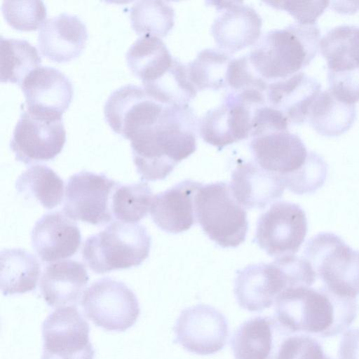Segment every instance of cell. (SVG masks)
Segmentation results:
<instances>
[{
  "instance_id": "1",
  "label": "cell",
  "mask_w": 359,
  "mask_h": 359,
  "mask_svg": "<svg viewBox=\"0 0 359 359\" xmlns=\"http://www.w3.org/2000/svg\"><path fill=\"white\" fill-rule=\"evenodd\" d=\"M196 118L187 106L166 105L158 121L130 139L133 162L142 181L164 180L196 149Z\"/></svg>"
},
{
  "instance_id": "2",
  "label": "cell",
  "mask_w": 359,
  "mask_h": 359,
  "mask_svg": "<svg viewBox=\"0 0 359 359\" xmlns=\"http://www.w3.org/2000/svg\"><path fill=\"white\" fill-rule=\"evenodd\" d=\"M356 316L355 298L338 295L324 286L288 288L275 300V317L292 333L334 337L344 332Z\"/></svg>"
},
{
  "instance_id": "3",
  "label": "cell",
  "mask_w": 359,
  "mask_h": 359,
  "mask_svg": "<svg viewBox=\"0 0 359 359\" xmlns=\"http://www.w3.org/2000/svg\"><path fill=\"white\" fill-rule=\"evenodd\" d=\"M320 41V32L316 24L297 22L266 33L248 57L262 79L280 81L309 65L319 50Z\"/></svg>"
},
{
  "instance_id": "4",
  "label": "cell",
  "mask_w": 359,
  "mask_h": 359,
  "mask_svg": "<svg viewBox=\"0 0 359 359\" xmlns=\"http://www.w3.org/2000/svg\"><path fill=\"white\" fill-rule=\"evenodd\" d=\"M151 238L140 224L114 222L102 231L88 237L81 254L95 273L140 266L148 257Z\"/></svg>"
},
{
  "instance_id": "5",
  "label": "cell",
  "mask_w": 359,
  "mask_h": 359,
  "mask_svg": "<svg viewBox=\"0 0 359 359\" xmlns=\"http://www.w3.org/2000/svg\"><path fill=\"white\" fill-rule=\"evenodd\" d=\"M196 217L208 237L222 248H236L245 240L248 222L245 208L224 182L202 186L195 199Z\"/></svg>"
},
{
  "instance_id": "6",
  "label": "cell",
  "mask_w": 359,
  "mask_h": 359,
  "mask_svg": "<svg viewBox=\"0 0 359 359\" xmlns=\"http://www.w3.org/2000/svg\"><path fill=\"white\" fill-rule=\"evenodd\" d=\"M304 254L327 289L346 297L359 294V251L339 236L319 233L306 242Z\"/></svg>"
},
{
  "instance_id": "7",
  "label": "cell",
  "mask_w": 359,
  "mask_h": 359,
  "mask_svg": "<svg viewBox=\"0 0 359 359\" xmlns=\"http://www.w3.org/2000/svg\"><path fill=\"white\" fill-rule=\"evenodd\" d=\"M81 306L88 318L107 331H126L136 323L140 312L133 290L109 278L100 279L86 290Z\"/></svg>"
},
{
  "instance_id": "8",
  "label": "cell",
  "mask_w": 359,
  "mask_h": 359,
  "mask_svg": "<svg viewBox=\"0 0 359 359\" xmlns=\"http://www.w3.org/2000/svg\"><path fill=\"white\" fill-rule=\"evenodd\" d=\"M120 184L103 173L81 171L66 185L63 212L73 220L93 225L111 222L112 196Z\"/></svg>"
},
{
  "instance_id": "9",
  "label": "cell",
  "mask_w": 359,
  "mask_h": 359,
  "mask_svg": "<svg viewBox=\"0 0 359 359\" xmlns=\"http://www.w3.org/2000/svg\"><path fill=\"white\" fill-rule=\"evenodd\" d=\"M307 231L304 210L296 203L278 201L259 216L255 241L271 257L290 256L299 251Z\"/></svg>"
},
{
  "instance_id": "10",
  "label": "cell",
  "mask_w": 359,
  "mask_h": 359,
  "mask_svg": "<svg viewBox=\"0 0 359 359\" xmlns=\"http://www.w3.org/2000/svg\"><path fill=\"white\" fill-rule=\"evenodd\" d=\"M90 327L74 306L59 307L44 320L41 327V359H93Z\"/></svg>"
},
{
  "instance_id": "11",
  "label": "cell",
  "mask_w": 359,
  "mask_h": 359,
  "mask_svg": "<svg viewBox=\"0 0 359 359\" xmlns=\"http://www.w3.org/2000/svg\"><path fill=\"white\" fill-rule=\"evenodd\" d=\"M65 142L62 118L43 117L23 109L14 128L10 148L16 160L29 165L54 159Z\"/></svg>"
},
{
  "instance_id": "12",
  "label": "cell",
  "mask_w": 359,
  "mask_h": 359,
  "mask_svg": "<svg viewBox=\"0 0 359 359\" xmlns=\"http://www.w3.org/2000/svg\"><path fill=\"white\" fill-rule=\"evenodd\" d=\"M175 342L189 352L208 355L221 351L227 342L226 317L215 308L196 304L184 309L173 327Z\"/></svg>"
},
{
  "instance_id": "13",
  "label": "cell",
  "mask_w": 359,
  "mask_h": 359,
  "mask_svg": "<svg viewBox=\"0 0 359 359\" xmlns=\"http://www.w3.org/2000/svg\"><path fill=\"white\" fill-rule=\"evenodd\" d=\"M293 287L290 271L276 258L269 264H250L237 271L233 291L242 309L258 312L269 308L283 291Z\"/></svg>"
},
{
  "instance_id": "14",
  "label": "cell",
  "mask_w": 359,
  "mask_h": 359,
  "mask_svg": "<svg viewBox=\"0 0 359 359\" xmlns=\"http://www.w3.org/2000/svg\"><path fill=\"white\" fill-rule=\"evenodd\" d=\"M165 105L149 96L142 87L127 84L110 94L104 114L111 129L130 140L156 123Z\"/></svg>"
},
{
  "instance_id": "15",
  "label": "cell",
  "mask_w": 359,
  "mask_h": 359,
  "mask_svg": "<svg viewBox=\"0 0 359 359\" xmlns=\"http://www.w3.org/2000/svg\"><path fill=\"white\" fill-rule=\"evenodd\" d=\"M27 109L36 115L61 118L74 94L72 83L60 70L39 66L21 84Z\"/></svg>"
},
{
  "instance_id": "16",
  "label": "cell",
  "mask_w": 359,
  "mask_h": 359,
  "mask_svg": "<svg viewBox=\"0 0 359 359\" xmlns=\"http://www.w3.org/2000/svg\"><path fill=\"white\" fill-rule=\"evenodd\" d=\"M239 99L233 92L217 107L208 111L198 123L199 133L206 143L222 149L250 136L252 120L257 108Z\"/></svg>"
},
{
  "instance_id": "17",
  "label": "cell",
  "mask_w": 359,
  "mask_h": 359,
  "mask_svg": "<svg viewBox=\"0 0 359 359\" xmlns=\"http://www.w3.org/2000/svg\"><path fill=\"white\" fill-rule=\"evenodd\" d=\"M293 334L275 316H256L236 330L231 347L235 359H279L285 341Z\"/></svg>"
},
{
  "instance_id": "18",
  "label": "cell",
  "mask_w": 359,
  "mask_h": 359,
  "mask_svg": "<svg viewBox=\"0 0 359 359\" xmlns=\"http://www.w3.org/2000/svg\"><path fill=\"white\" fill-rule=\"evenodd\" d=\"M31 241L39 259L53 263L73 256L79 248L81 235L74 220L57 211L44 215L36 222Z\"/></svg>"
},
{
  "instance_id": "19",
  "label": "cell",
  "mask_w": 359,
  "mask_h": 359,
  "mask_svg": "<svg viewBox=\"0 0 359 359\" xmlns=\"http://www.w3.org/2000/svg\"><path fill=\"white\" fill-rule=\"evenodd\" d=\"M250 149L260 167L280 177L299 169L309 154L302 139L288 130L254 137Z\"/></svg>"
},
{
  "instance_id": "20",
  "label": "cell",
  "mask_w": 359,
  "mask_h": 359,
  "mask_svg": "<svg viewBox=\"0 0 359 359\" xmlns=\"http://www.w3.org/2000/svg\"><path fill=\"white\" fill-rule=\"evenodd\" d=\"M202 186L186 180L154 196L149 210L154 222L170 233L189 229L195 223V196Z\"/></svg>"
},
{
  "instance_id": "21",
  "label": "cell",
  "mask_w": 359,
  "mask_h": 359,
  "mask_svg": "<svg viewBox=\"0 0 359 359\" xmlns=\"http://www.w3.org/2000/svg\"><path fill=\"white\" fill-rule=\"evenodd\" d=\"M88 32L75 15L62 13L48 19L38 34L41 54L55 62H66L78 57L86 46Z\"/></svg>"
},
{
  "instance_id": "22",
  "label": "cell",
  "mask_w": 359,
  "mask_h": 359,
  "mask_svg": "<svg viewBox=\"0 0 359 359\" xmlns=\"http://www.w3.org/2000/svg\"><path fill=\"white\" fill-rule=\"evenodd\" d=\"M230 187L244 208L264 209L282 197L285 187L279 175L263 169L255 161H249L234 169Z\"/></svg>"
},
{
  "instance_id": "23",
  "label": "cell",
  "mask_w": 359,
  "mask_h": 359,
  "mask_svg": "<svg viewBox=\"0 0 359 359\" xmlns=\"http://www.w3.org/2000/svg\"><path fill=\"white\" fill-rule=\"evenodd\" d=\"M262 19L252 8L242 1L231 4L213 22L212 34L219 49L233 54L258 41Z\"/></svg>"
},
{
  "instance_id": "24",
  "label": "cell",
  "mask_w": 359,
  "mask_h": 359,
  "mask_svg": "<svg viewBox=\"0 0 359 359\" xmlns=\"http://www.w3.org/2000/svg\"><path fill=\"white\" fill-rule=\"evenodd\" d=\"M320 83L299 72L268 86L266 97L270 106L280 111L289 123L300 125L308 118L311 104L320 93Z\"/></svg>"
},
{
  "instance_id": "25",
  "label": "cell",
  "mask_w": 359,
  "mask_h": 359,
  "mask_svg": "<svg viewBox=\"0 0 359 359\" xmlns=\"http://www.w3.org/2000/svg\"><path fill=\"white\" fill-rule=\"evenodd\" d=\"M85 265L74 260L50 263L44 269L40 280L43 299L51 307L74 306L88 282Z\"/></svg>"
},
{
  "instance_id": "26",
  "label": "cell",
  "mask_w": 359,
  "mask_h": 359,
  "mask_svg": "<svg viewBox=\"0 0 359 359\" xmlns=\"http://www.w3.org/2000/svg\"><path fill=\"white\" fill-rule=\"evenodd\" d=\"M126 59L131 72L144 85L162 76L175 58L159 37L146 34L137 39L130 46Z\"/></svg>"
},
{
  "instance_id": "27",
  "label": "cell",
  "mask_w": 359,
  "mask_h": 359,
  "mask_svg": "<svg viewBox=\"0 0 359 359\" xmlns=\"http://www.w3.org/2000/svg\"><path fill=\"white\" fill-rule=\"evenodd\" d=\"M0 269V286L4 296L34 290L41 273L36 257L20 248L1 250Z\"/></svg>"
},
{
  "instance_id": "28",
  "label": "cell",
  "mask_w": 359,
  "mask_h": 359,
  "mask_svg": "<svg viewBox=\"0 0 359 359\" xmlns=\"http://www.w3.org/2000/svg\"><path fill=\"white\" fill-rule=\"evenodd\" d=\"M355 118V104L341 102L330 90H325L311 104L307 120L320 135L336 137L350 129Z\"/></svg>"
},
{
  "instance_id": "29",
  "label": "cell",
  "mask_w": 359,
  "mask_h": 359,
  "mask_svg": "<svg viewBox=\"0 0 359 359\" xmlns=\"http://www.w3.org/2000/svg\"><path fill=\"white\" fill-rule=\"evenodd\" d=\"M19 194L36 199L43 208L50 210L62 201L64 182L50 168L32 165L24 171L15 183Z\"/></svg>"
},
{
  "instance_id": "30",
  "label": "cell",
  "mask_w": 359,
  "mask_h": 359,
  "mask_svg": "<svg viewBox=\"0 0 359 359\" xmlns=\"http://www.w3.org/2000/svg\"><path fill=\"white\" fill-rule=\"evenodd\" d=\"M0 54L1 82H11L21 86L25 78L41 62L36 48L24 39L1 36Z\"/></svg>"
},
{
  "instance_id": "31",
  "label": "cell",
  "mask_w": 359,
  "mask_h": 359,
  "mask_svg": "<svg viewBox=\"0 0 359 359\" xmlns=\"http://www.w3.org/2000/svg\"><path fill=\"white\" fill-rule=\"evenodd\" d=\"M143 88L155 100L167 105H189L197 94L189 79L187 67L176 59L162 76L143 85Z\"/></svg>"
},
{
  "instance_id": "32",
  "label": "cell",
  "mask_w": 359,
  "mask_h": 359,
  "mask_svg": "<svg viewBox=\"0 0 359 359\" xmlns=\"http://www.w3.org/2000/svg\"><path fill=\"white\" fill-rule=\"evenodd\" d=\"M232 59L216 49H204L187 66L190 81L197 90H219L227 87V74Z\"/></svg>"
},
{
  "instance_id": "33",
  "label": "cell",
  "mask_w": 359,
  "mask_h": 359,
  "mask_svg": "<svg viewBox=\"0 0 359 359\" xmlns=\"http://www.w3.org/2000/svg\"><path fill=\"white\" fill-rule=\"evenodd\" d=\"M132 28L140 35L164 37L174 25V11L162 1H137L130 9Z\"/></svg>"
},
{
  "instance_id": "34",
  "label": "cell",
  "mask_w": 359,
  "mask_h": 359,
  "mask_svg": "<svg viewBox=\"0 0 359 359\" xmlns=\"http://www.w3.org/2000/svg\"><path fill=\"white\" fill-rule=\"evenodd\" d=\"M151 189L147 182L119 184L112 196V213L119 222L135 224L150 210L153 199Z\"/></svg>"
},
{
  "instance_id": "35",
  "label": "cell",
  "mask_w": 359,
  "mask_h": 359,
  "mask_svg": "<svg viewBox=\"0 0 359 359\" xmlns=\"http://www.w3.org/2000/svg\"><path fill=\"white\" fill-rule=\"evenodd\" d=\"M327 165L317 153L310 151L305 163L298 170L282 176L285 187L294 194H312L325 183Z\"/></svg>"
},
{
  "instance_id": "36",
  "label": "cell",
  "mask_w": 359,
  "mask_h": 359,
  "mask_svg": "<svg viewBox=\"0 0 359 359\" xmlns=\"http://www.w3.org/2000/svg\"><path fill=\"white\" fill-rule=\"evenodd\" d=\"M2 13L7 23L20 31H33L42 26L47 15L42 1H4Z\"/></svg>"
},
{
  "instance_id": "37",
  "label": "cell",
  "mask_w": 359,
  "mask_h": 359,
  "mask_svg": "<svg viewBox=\"0 0 359 359\" xmlns=\"http://www.w3.org/2000/svg\"><path fill=\"white\" fill-rule=\"evenodd\" d=\"M227 85L233 92L249 89L266 91L268 84L252 67L248 56L232 59L228 69Z\"/></svg>"
},
{
  "instance_id": "38",
  "label": "cell",
  "mask_w": 359,
  "mask_h": 359,
  "mask_svg": "<svg viewBox=\"0 0 359 359\" xmlns=\"http://www.w3.org/2000/svg\"><path fill=\"white\" fill-rule=\"evenodd\" d=\"M279 359H332L321 344L309 334H292L285 341Z\"/></svg>"
},
{
  "instance_id": "39",
  "label": "cell",
  "mask_w": 359,
  "mask_h": 359,
  "mask_svg": "<svg viewBox=\"0 0 359 359\" xmlns=\"http://www.w3.org/2000/svg\"><path fill=\"white\" fill-rule=\"evenodd\" d=\"M329 90L340 101L355 104L359 101V67L327 72Z\"/></svg>"
},
{
  "instance_id": "40",
  "label": "cell",
  "mask_w": 359,
  "mask_h": 359,
  "mask_svg": "<svg viewBox=\"0 0 359 359\" xmlns=\"http://www.w3.org/2000/svg\"><path fill=\"white\" fill-rule=\"evenodd\" d=\"M273 8L286 11L302 25H313L327 7L328 1H266Z\"/></svg>"
},
{
  "instance_id": "41",
  "label": "cell",
  "mask_w": 359,
  "mask_h": 359,
  "mask_svg": "<svg viewBox=\"0 0 359 359\" xmlns=\"http://www.w3.org/2000/svg\"><path fill=\"white\" fill-rule=\"evenodd\" d=\"M289 121L278 109L263 105L257 108L252 120V137L273 132L288 130Z\"/></svg>"
},
{
  "instance_id": "42",
  "label": "cell",
  "mask_w": 359,
  "mask_h": 359,
  "mask_svg": "<svg viewBox=\"0 0 359 359\" xmlns=\"http://www.w3.org/2000/svg\"><path fill=\"white\" fill-rule=\"evenodd\" d=\"M341 41L346 69L359 67V26L343 25Z\"/></svg>"
},
{
  "instance_id": "43",
  "label": "cell",
  "mask_w": 359,
  "mask_h": 359,
  "mask_svg": "<svg viewBox=\"0 0 359 359\" xmlns=\"http://www.w3.org/2000/svg\"><path fill=\"white\" fill-rule=\"evenodd\" d=\"M339 359H359V328L346 330L341 340Z\"/></svg>"
}]
</instances>
